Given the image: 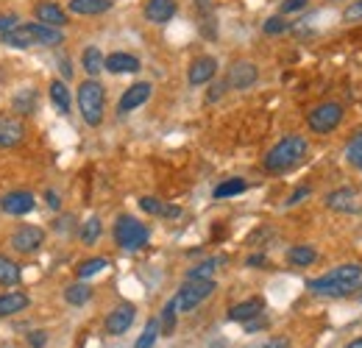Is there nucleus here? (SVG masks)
<instances>
[{
	"instance_id": "nucleus-20",
	"label": "nucleus",
	"mask_w": 362,
	"mask_h": 348,
	"mask_svg": "<svg viewBox=\"0 0 362 348\" xmlns=\"http://www.w3.org/2000/svg\"><path fill=\"white\" fill-rule=\"evenodd\" d=\"M28 304H31V298H28L25 293H17V290L0 293V318L17 315V312H23V309H25Z\"/></svg>"
},
{
	"instance_id": "nucleus-29",
	"label": "nucleus",
	"mask_w": 362,
	"mask_h": 348,
	"mask_svg": "<svg viewBox=\"0 0 362 348\" xmlns=\"http://www.w3.org/2000/svg\"><path fill=\"white\" fill-rule=\"evenodd\" d=\"M103 267H109V260H103V257H92V260H87V262H81V265H78L76 276L84 282V279H92V276H98Z\"/></svg>"
},
{
	"instance_id": "nucleus-45",
	"label": "nucleus",
	"mask_w": 362,
	"mask_h": 348,
	"mask_svg": "<svg viewBox=\"0 0 362 348\" xmlns=\"http://www.w3.org/2000/svg\"><path fill=\"white\" fill-rule=\"evenodd\" d=\"M223 89H226V84H215V87H212V92L206 95V100H209V103H215V100L223 95Z\"/></svg>"
},
{
	"instance_id": "nucleus-26",
	"label": "nucleus",
	"mask_w": 362,
	"mask_h": 348,
	"mask_svg": "<svg viewBox=\"0 0 362 348\" xmlns=\"http://www.w3.org/2000/svg\"><path fill=\"white\" fill-rule=\"evenodd\" d=\"M248 190V184L243 181V178H226V181H221L218 187H215V198L218 201H223V198H231V195H240V192H245Z\"/></svg>"
},
{
	"instance_id": "nucleus-37",
	"label": "nucleus",
	"mask_w": 362,
	"mask_h": 348,
	"mask_svg": "<svg viewBox=\"0 0 362 348\" xmlns=\"http://www.w3.org/2000/svg\"><path fill=\"white\" fill-rule=\"evenodd\" d=\"M343 20H346V23H357V20H362V0H354V3L343 11Z\"/></svg>"
},
{
	"instance_id": "nucleus-32",
	"label": "nucleus",
	"mask_w": 362,
	"mask_h": 348,
	"mask_svg": "<svg viewBox=\"0 0 362 348\" xmlns=\"http://www.w3.org/2000/svg\"><path fill=\"white\" fill-rule=\"evenodd\" d=\"M346 159H349L354 168H360L362 170V131L349 139V145H346Z\"/></svg>"
},
{
	"instance_id": "nucleus-27",
	"label": "nucleus",
	"mask_w": 362,
	"mask_h": 348,
	"mask_svg": "<svg viewBox=\"0 0 362 348\" xmlns=\"http://www.w3.org/2000/svg\"><path fill=\"white\" fill-rule=\"evenodd\" d=\"M159 335H162V326H159V320L153 318V320H148V326H145V332L139 335V340L134 343V348H153L156 340H159Z\"/></svg>"
},
{
	"instance_id": "nucleus-38",
	"label": "nucleus",
	"mask_w": 362,
	"mask_h": 348,
	"mask_svg": "<svg viewBox=\"0 0 362 348\" xmlns=\"http://www.w3.org/2000/svg\"><path fill=\"white\" fill-rule=\"evenodd\" d=\"M310 0H281V14H296V11H304Z\"/></svg>"
},
{
	"instance_id": "nucleus-18",
	"label": "nucleus",
	"mask_w": 362,
	"mask_h": 348,
	"mask_svg": "<svg viewBox=\"0 0 362 348\" xmlns=\"http://www.w3.org/2000/svg\"><path fill=\"white\" fill-rule=\"evenodd\" d=\"M37 20L45 25H53V28H62V25H67V11L62 6H56L53 0H42L37 6Z\"/></svg>"
},
{
	"instance_id": "nucleus-17",
	"label": "nucleus",
	"mask_w": 362,
	"mask_h": 348,
	"mask_svg": "<svg viewBox=\"0 0 362 348\" xmlns=\"http://www.w3.org/2000/svg\"><path fill=\"white\" fill-rule=\"evenodd\" d=\"M262 309H265L262 298H248V301H240V304H234L228 309V320H234V323H248V320L259 318Z\"/></svg>"
},
{
	"instance_id": "nucleus-10",
	"label": "nucleus",
	"mask_w": 362,
	"mask_h": 348,
	"mask_svg": "<svg viewBox=\"0 0 362 348\" xmlns=\"http://www.w3.org/2000/svg\"><path fill=\"white\" fill-rule=\"evenodd\" d=\"M259 79V70L254 62H234L228 67V76H226V87L231 89H248L257 84Z\"/></svg>"
},
{
	"instance_id": "nucleus-35",
	"label": "nucleus",
	"mask_w": 362,
	"mask_h": 348,
	"mask_svg": "<svg viewBox=\"0 0 362 348\" xmlns=\"http://www.w3.org/2000/svg\"><path fill=\"white\" fill-rule=\"evenodd\" d=\"M262 31H265L268 37H279V34H284V31H290V23H287L284 17H271V20H265V25H262Z\"/></svg>"
},
{
	"instance_id": "nucleus-23",
	"label": "nucleus",
	"mask_w": 362,
	"mask_h": 348,
	"mask_svg": "<svg viewBox=\"0 0 362 348\" xmlns=\"http://www.w3.org/2000/svg\"><path fill=\"white\" fill-rule=\"evenodd\" d=\"M315 260H317V251L313 245H293L287 251V262L296 265V267H310Z\"/></svg>"
},
{
	"instance_id": "nucleus-14",
	"label": "nucleus",
	"mask_w": 362,
	"mask_h": 348,
	"mask_svg": "<svg viewBox=\"0 0 362 348\" xmlns=\"http://www.w3.org/2000/svg\"><path fill=\"white\" fill-rule=\"evenodd\" d=\"M151 84L148 81H139V84H132V87L123 92V98H120V103H117V112L120 115H129V112H134L139 109L142 103H148V98H151Z\"/></svg>"
},
{
	"instance_id": "nucleus-2",
	"label": "nucleus",
	"mask_w": 362,
	"mask_h": 348,
	"mask_svg": "<svg viewBox=\"0 0 362 348\" xmlns=\"http://www.w3.org/2000/svg\"><path fill=\"white\" fill-rule=\"evenodd\" d=\"M62 42H64L62 28H53V25H45V23H23V25H14L11 31L3 34V45L17 47V50H25V47H56V45Z\"/></svg>"
},
{
	"instance_id": "nucleus-21",
	"label": "nucleus",
	"mask_w": 362,
	"mask_h": 348,
	"mask_svg": "<svg viewBox=\"0 0 362 348\" xmlns=\"http://www.w3.org/2000/svg\"><path fill=\"white\" fill-rule=\"evenodd\" d=\"M67 8L73 14H81V17H92V14H103L112 8V0H70Z\"/></svg>"
},
{
	"instance_id": "nucleus-25",
	"label": "nucleus",
	"mask_w": 362,
	"mask_h": 348,
	"mask_svg": "<svg viewBox=\"0 0 362 348\" xmlns=\"http://www.w3.org/2000/svg\"><path fill=\"white\" fill-rule=\"evenodd\" d=\"M90 298H92V287L90 284H84V282L70 284V287L64 290V301H67V304H73V306H84Z\"/></svg>"
},
{
	"instance_id": "nucleus-1",
	"label": "nucleus",
	"mask_w": 362,
	"mask_h": 348,
	"mask_svg": "<svg viewBox=\"0 0 362 348\" xmlns=\"http://www.w3.org/2000/svg\"><path fill=\"white\" fill-rule=\"evenodd\" d=\"M362 282V265H340L317 279L307 282V290L323 296V298H343V296H351Z\"/></svg>"
},
{
	"instance_id": "nucleus-33",
	"label": "nucleus",
	"mask_w": 362,
	"mask_h": 348,
	"mask_svg": "<svg viewBox=\"0 0 362 348\" xmlns=\"http://www.w3.org/2000/svg\"><path fill=\"white\" fill-rule=\"evenodd\" d=\"M176 315H179V309L173 301H168L165 309H162V318H159V326H162V335H173V329H176Z\"/></svg>"
},
{
	"instance_id": "nucleus-4",
	"label": "nucleus",
	"mask_w": 362,
	"mask_h": 348,
	"mask_svg": "<svg viewBox=\"0 0 362 348\" xmlns=\"http://www.w3.org/2000/svg\"><path fill=\"white\" fill-rule=\"evenodd\" d=\"M103 106H106V95H103V87L100 81H84L78 87V109H81V117L87 126H100L103 123Z\"/></svg>"
},
{
	"instance_id": "nucleus-24",
	"label": "nucleus",
	"mask_w": 362,
	"mask_h": 348,
	"mask_svg": "<svg viewBox=\"0 0 362 348\" xmlns=\"http://www.w3.org/2000/svg\"><path fill=\"white\" fill-rule=\"evenodd\" d=\"M81 64H84V70L90 73L92 79L103 70V64H106V59H103V53H100V47H95V45H90L84 53H81Z\"/></svg>"
},
{
	"instance_id": "nucleus-41",
	"label": "nucleus",
	"mask_w": 362,
	"mask_h": 348,
	"mask_svg": "<svg viewBox=\"0 0 362 348\" xmlns=\"http://www.w3.org/2000/svg\"><path fill=\"white\" fill-rule=\"evenodd\" d=\"M14 25H17V17H14V14H8V17L3 14V17H0V37H3L6 31H11Z\"/></svg>"
},
{
	"instance_id": "nucleus-7",
	"label": "nucleus",
	"mask_w": 362,
	"mask_h": 348,
	"mask_svg": "<svg viewBox=\"0 0 362 348\" xmlns=\"http://www.w3.org/2000/svg\"><path fill=\"white\" fill-rule=\"evenodd\" d=\"M340 120H343V106H340V103H320V106H315V109L310 112V117H307L310 129L315 131V134H329V131H334L340 126Z\"/></svg>"
},
{
	"instance_id": "nucleus-28",
	"label": "nucleus",
	"mask_w": 362,
	"mask_h": 348,
	"mask_svg": "<svg viewBox=\"0 0 362 348\" xmlns=\"http://www.w3.org/2000/svg\"><path fill=\"white\" fill-rule=\"evenodd\" d=\"M218 265H223V257H212V260L195 265V267L187 273V279H212L215 270H218Z\"/></svg>"
},
{
	"instance_id": "nucleus-44",
	"label": "nucleus",
	"mask_w": 362,
	"mask_h": 348,
	"mask_svg": "<svg viewBox=\"0 0 362 348\" xmlns=\"http://www.w3.org/2000/svg\"><path fill=\"white\" fill-rule=\"evenodd\" d=\"M45 201H47V207H50V209H59V207H62L59 192H53V190H47V192H45Z\"/></svg>"
},
{
	"instance_id": "nucleus-9",
	"label": "nucleus",
	"mask_w": 362,
	"mask_h": 348,
	"mask_svg": "<svg viewBox=\"0 0 362 348\" xmlns=\"http://www.w3.org/2000/svg\"><path fill=\"white\" fill-rule=\"evenodd\" d=\"M34 207H37V198H34V192H25V190H14V192H6L0 198V209L6 215H14V218L28 215Z\"/></svg>"
},
{
	"instance_id": "nucleus-36",
	"label": "nucleus",
	"mask_w": 362,
	"mask_h": 348,
	"mask_svg": "<svg viewBox=\"0 0 362 348\" xmlns=\"http://www.w3.org/2000/svg\"><path fill=\"white\" fill-rule=\"evenodd\" d=\"M139 209L148 212V215H159V218H162L165 204H162L159 198H153V195H145V198H139Z\"/></svg>"
},
{
	"instance_id": "nucleus-34",
	"label": "nucleus",
	"mask_w": 362,
	"mask_h": 348,
	"mask_svg": "<svg viewBox=\"0 0 362 348\" xmlns=\"http://www.w3.org/2000/svg\"><path fill=\"white\" fill-rule=\"evenodd\" d=\"M100 231H103V226H100V218H90L84 226H81V240L92 245V243H98V237H100Z\"/></svg>"
},
{
	"instance_id": "nucleus-19",
	"label": "nucleus",
	"mask_w": 362,
	"mask_h": 348,
	"mask_svg": "<svg viewBox=\"0 0 362 348\" xmlns=\"http://www.w3.org/2000/svg\"><path fill=\"white\" fill-rule=\"evenodd\" d=\"M103 70H109L115 76H120V73H136L139 70V59L132 56V53H112V56H106Z\"/></svg>"
},
{
	"instance_id": "nucleus-47",
	"label": "nucleus",
	"mask_w": 362,
	"mask_h": 348,
	"mask_svg": "<svg viewBox=\"0 0 362 348\" xmlns=\"http://www.w3.org/2000/svg\"><path fill=\"white\" fill-rule=\"evenodd\" d=\"M346 348H362V337H357V340H351Z\"/></svg>"
},
{
	"instance_id": "nucleus-6",
	"label": "nucleus",
	"mask_w": 362,
	"mask_h": 348,
	"mask_svg": "<svg viewBox=\"0 0 362 348\" xmlns=\"http://www.w3.org/2000/svg\"><path fill=\"white\" fill-rule=\"evenodd\" d=\"M215 293V282L212 279H187L179 287L173 304L179 312H192L195 306H201L209 296Z\"/></svg>"
},
{
	"instance_id": "nucleus-42",
	"label": "nucleus",
	"mask_w": 362,
	"mask_h": 348,
	"mask_svg": "<svg viewBox=\"0 0 362 348\" xmlns=\"http://www.w3.org/2000/svg\"><path fill=\"white\" fill-rule=\"evenodd\" d=\"M259 348H290V340L287 337H271L268 343H262Z\"/></svg>"
},
{
	"instance_id": "nucleus-12",
	"label": "nucleus",
	"mask_w": 362,
	"mask_h": 348,
	"mask_svg": "<svg viewBox=\"0 0 362 348\" xmlns=\"http://www.w3.org/2000/svg\"><path fill=\"white\" fill-rule=\"evenodd\" d=\"M323 204H326V209H332V212H343V215H349V212H360L357 190H351V187L332 190V192L323 198Z\"/></svg>"
},
{
	"instance_id": "nucleus-30",
	"label": "nucleus",
	"mask_w": 362,
	"mask_h": 348,
	"mask_svg": "<svg viewBox=\"0 0 362 348\" xmlns=\"http://www.w3.org/2000/svg\"><path fill=\"white\" fill-rule=\"evenodd\" d=\"M17 282H20V267L8 260V257H0V284L3 287H11Z\"/></svg>"
},
{
	"instance_id": "nucleus-39",
	"label": "nucleus",
	"mask_w": 362,
	"mask_h": 348,
	"mask_svg": "<svg viewBox=\"0 0 362 348\" xmlns=\"http://www.w3.org/2000/svg\"><path fill=\"white\" fill-rule=\"evenodd\" d=\"M28 346H31V348H45L47 346V332H42V329L31 332V335H28Z\"/></svg>"
},
{
	"instance_id": "nucleus-31",
	"label": "nucleus",
	"mask_w": 362,
	"mask_h": 348,
	"mask_svg": "<svg viewBox=\"0 0 362 348\" xmlns=\"http://www.w3.org/2000/svg\"><path fill=\"white\" fill-rule=\"evenodd\" d=\"M34 106H37V92H34V89H23V92L14 98V112H20V115H31Z\"/></svg>"
},
{
	"instance_id": "nucleus-46",
	"label": "nucleus",
	"mask_w": 362,
	"mask_h": 348,
	"mask_svg": "<svg viewBox=\"0 0 362 348\" xmlns=\"http://www.w3.org/2000/svg\"><path fill=\"white\" fill-rule=\"evenodd\" d=\"M262 326H265V320H257V318H254V320L245 323V332H257V329H262Z\"/></svg>"
},
{
	"instance_id": "nucleus-5",
	"label": "nucleus",
	"mask_w": 362,
	"mask_h": 348,
	"mask_svg": "<svg viewBox=\"0 0 362 348\" xmlns=\"http://www.w3.org/2000/svg\"><path fill=\"white\" fill-rule=\"evenodd\" d=\"M151 231L145 223H139L132 215H120L115 223V243L123 248V251H139L145 243H148Z\"/></svg>"
},
{
	"instance_id": "nucleus-48",
	"label": "nucleus",
	"mask_w": 362,
	"mask_h": 348,
	"mask_svg": "<svg viewBox=\"0 0 362 348\" xmlns=\"http://www.w3.org/2000/svg\"><path fill=\"white\" fill-rule=\"evenodd\" d=\"M360 298H362V293H360Z\"/></svg>"
},
{
	"instance_id": "nucleus-13",
	"label": "nucleus",
	"mask_w": 362,
	"mask_h": 348,
	"mask_svg": "<svg viewBox=\"0 0 362 348\" xmlns=\"http://www.w3.org/2000/svg\"><path fill=\"white\" fill-rule=\"evenodd\" d=\"M215 73H218V62L212 56H201V59H195L189 64L187 81H189V87H204V84H209L215 79Z\"/></svg>"
},
{
	"instance_id": "nucleus-40",
	"label": "nucleus",
	"mask_w": 362,
	"mask_h": 348,
	"mask_svg": "<svg viewBox=\"0 0 362 348\" xmlns=\"http://www.w3.org/2000/svg\"><path fill=\"white\" fill-rule=\"evenodd\" d=\"M310 195H313V190H310V187H298V190L287 198V207H296V204H301V201H304V198H310Z\"/></svg>"
},
{
	"instance_id": "nucleus-43",
	"label": "nucleus",
	"mask_w": 362,
	"mask_h": 348,
	"mask_svg": "<svg viewBox=\"0 0 362 348\" xmlns=\"http://www.w3.org/2000/svg\"><path fill=\"white\" fill-rule=\"evenodd\" d=\"M245 265H248V267H262V265H268V257H265V254H254V257L245 260Z\"/></svg>"
},
{
	"instance_id": "nucleus-16",
	"label": "nucleus",
	"mask_w": 362,
	"mask_h": 348,
	"mask_svg": "<svg viewBox=\"0 0 362 348\" xmlns=\"http://www.w3.org/2000/svg\"><path fill=\"white\" fill-rule=\"evenodd\" d=\"M176 8H179L176 0H148L145 3V20L156 23V25H165L168 20H173Z\"/></svg>"
},
{
	"instance_id": "nucleus-8",
	"label": "nucleus",
	"mask_w": 362,
	"mask_h": 348,
	"mask_svg": "<svg viewBox=\"0 0 362 348\" xmlns=\"http://www.w3.org/2000/svg\"><path fill=\"white\" fill-rule=\"evenodd\" d=\"M42 243H45V231L40 226H20L11 234V248L17 254H34L42 248Z\"/></svg>"
},
{
	"instance_id": "nucleus-22",
	"label": "nucleus",
	"mask_w": 362,
	"mask_h": 348,
	"mask_svg": "<svg viewBox=\"0 0 362 348\" xmlns=\"http://www.w3.org/2000/svg\"><path fill=\"white\" fill-rule=\"evenodd\" d=\"M50 100H53V106L59 109V115H70L73 98H70V89H67L64 81H53V84H50Z\"/></svg>"
},
{
	"instance_id": "nucleus-11",
	"label": "nucleus",
	"mask_w": 362,
	"mask_h": 348,
	"mask_svg": "<svg viewBox=\"0 0 362 348\" xmlns=\"http://www.w3.org/2000/svg\"><path fill=\"white\" fill-rule=\"evenodd\" d=\"M134 318H136V309L132 304L115 306V309L109 312V318H106V335H112V337H120V335H126V332L132 329Z\"/></svg>"
},
{
	"instance_id": "nucleus-3",
	"label": "nucleus",
	"mask_w": 362,
	"mask_h": 348,
	"mask_svg": "<svg viewBox=\"0 0 362 348\" xmlns=\"http://www.w3.org/2000/svg\"><path fill=\"white\" fill-rule=\"evenodd\" d=\"M307 153H310V142L304 137H296V134L293 137H284V139H279L271 151H268L265 170L268 173H287L296 165H301Z\"/></svg>"
},
{
	"instance_id": "nucleus-15",
	"label": "nucleus",
	"mask_w": 362,
	"mask_h": 348,
	"mask_svg": "<svg viewBox=\"0 0 362 348\" xmlns=\"http://www.w3.org/2000/svg\"><path fill=\"white\" fill-rule=\"evenodd\" d=\"M23 137H25V126L20 117L0 115V148H14L23 142Z\"/></svg>"
}]
</instances>
